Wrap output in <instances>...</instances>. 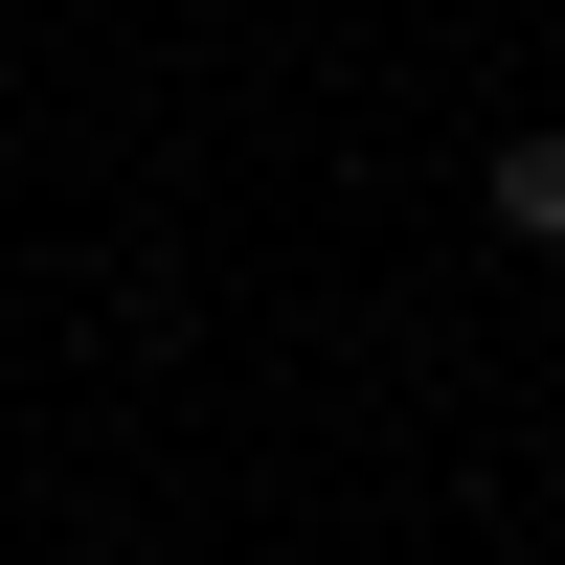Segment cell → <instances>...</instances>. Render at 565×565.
<instances>
[{"mask_svg":"<svg viewBox=\"0 0 565 565\" xmlns=\"http://www.w3.org/2000/svg\"><path fill=\"white\" fill-rule=\"evenodd\" d=\"M476 204L521 226V249H565V114H521V136H498V159H476Z\"/></svg>","mask_w":565,"mask_h":565,"instance_id":"cell-1","label":"cell"}]
</instances>
